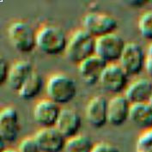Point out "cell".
Segmentation results:
<instances>
[{
    "instance_id": "obj_5",
    "label": "cell",
    "mask_w": 152,
    "mask_h": 152,
    "mask_svg": "<svg viewBox=\"0 0 152 152\" xmlns=\"http://www.w3.org/2000/svg\"><path fill=\"white\" fill-rule=\"evenodd\" d=\"M126 42L116 32L96 38V55L107 64L119 62Z\"/></svg>"
},
{
    "instance_id": "obj_15",
    "label": "cell",
    "mask_w": 152,
    "mask_h": 152,
    "mask_svg": "<svg viewBox=\"0 0 152 152\" xmlns=\"http://www.w3.org/2000/svg\"><path fill=\"white\" fill-rule=\"evenodd\" d=\"M107 64L96 54L81 62L78 64V71L83 82L87 85H95L99 83Z\"/></svg>"
},
{
    "instance_id": "obj_21",
    "label": "cell",
    "mask_w": 152,
    "mask_h": 152,
    "mask_svg": "<svg viewBox=\"0 0 152 152\" xmlns=\"http://www.w3.org/2000/svg\"><path fill=\"white\" fill-rule=\"evenodd\" d=\"M137 29L144 40L152 42V10L144 12L137 21Z\"/></svg>"
},
{
    "instance_id": "obj_2",
    "label": "cell",
    "mask_w": 152,
    "mask_h": 152,
    "mask_svg": "<svg viewBox=\"0 0 152 152\" xmlns=\"http://www.w3.org/2000/svg\"><path fill=\"white\" fill-rule=\"evenodd\" d=\"M96 40L83 28L73 32L68 39L65 55L69 61L79 64L83 60L96 54Z\"/></svg>"
},
{
    "instance_id": "obj_26",
    "label": "cell",
    "mask_w": 152,
    "mask_h": 152,
    "mask_svg": "<svg viewBox=\"0 0 152 152\" xmlns=\"http://www.w3.org/2000/svg\"><path fill=\"white\" fill-rule=\"evenodd\" d=\"M144 70L146 71L147 74L152 77V42L146 50V60Z\"/></svg>"
},
{
    "instance_id": "obj_6",
    "label": "cell",
    "mask_w": 152,
    "mask_h": 152,
    "mask_svg": "<svg viewBox=\"0 0 152 152\" xmlns=\"http://www.w3.org/2000/svg\"><path fill=\"white\" fill-rule=\"evenodd\" d=\"M145 60L146 52L144 48L136 41H131L126 42L118 64L129 77L137 76L144 70Z\"/></svg>"
},
{
    "instance_id": "obj_16",
    "label": "cell",
    "mask_w": 152,
    "mask_h": 152,
    "mask_svg": "<svg viewBox=\"0 0 152 152\" xmlns=\"http://www.w3.org/2000/svg\"><path fill=\"white\" fill-rule=\"evenodd\" d=\"M124 96L132 105L150 102L152 96V81L144 77L137 78L128 84Z\"/></svg>"
},
{
    "instance_id": "obj_13",
    "label": "cell",
    "mask_w": 152,
    "mask_h": 152,
    "mask_svg": "<svg viewBox=\"0 0 152 152\" xmlns=\"http://www.w3.org/2000/svg\"><path fill=\"white\" fill-rule=\"evenodd\" d=\"M132 104L124 95L113 96L108 100L107 123L113 126H120L129 120Z\"/></svg>"
},
{
    "instance_id": "obj_28",
    "label": "cell",
    "mask_w": 152,
    "mask_h": 152,
    "mask_svg": "<svg viewBox=\"0 0 152 152\" xmlns=\"http://www.w3.org/2000/svg\"><path fill=\"white\" fill-rule=\"evenodd\" d=\"M150 103H151V105L152 106V96H151V101H150Z\"/></svg>"
},
{
    "instance_id": "obj_8",
    "label": "cell",
    "mask_w": 152,
    "mask_h": 152,
    "mask_svg": "<svg viewBox=\"0 0 152 152\" xmlns=\"http://www.w3.org/2000/svg\"><path fill=\"white\" fill-rule=\"evenodd\" d=\"M129 76L119 64H108L102 74L99 83L109 94L121 95L128 86Z\"/></svg>"
},
{
    "instance_id": "obj_17",
    "label": "cell",
    "mask_w": 152,
    "mask_h": 152,
    "mask_svg": "<svg viewBox=\"0 0 152 152\" xmlns=\"http://www.w3.org/2000/svg\"><path fill=\"white\" fill-rule=\"evenodd\" d=\"M34 66L28 60H18L10 67L7 83L14 91H18L34 72Z\"/></svg>"
},
{
    "instance_id": "obj_7",
    "label": "cell",
    "mask_w": 152,
    "mask_h": 152,
    "mask_svg": "<svg viewBox=\"0 0 152 152\" xmlns=\"http://www.w3.org/2000/svg\"><path fill=\"white\" fill-rule=\"evenodd\" d=\"M117 28V20L109 14L89 12L83 18V28L95 38L114 33Z\"/></svg>"
},
{
    "instance_id": "obj_14",
    "label": "cell",
    "mask_w": 152,
    "mask_h": 152,
    "mask_svg": "<svg viewBox=\"0 0 152 152\" xmlns=\"http://www.w3.org/2000/svg\"><path fill=\"white\" fill-rule=\"evenodd\" d=\"M55 127L66 139L79 134L82 127L79 113L70 107L62 108Z\"/></svg>"
},
{
    "instance_id": "obj_3",
    "label": "cell",
    "mask_w": 152,
    "mask_h": 152,
    "mask_svg": "<svg viewBox=\"0 0 152 152\" xmlns=\"http://www.w3.org/2000/svg\"><path fill=\"white\" fill-rule=\"evenodd\" d=\"M77 91L76 82L65 73L52 75L46 83V93L48 99L58 105L71 102L77 95Z\"/></svg>"
},
{
    "instance_id": "obj_9",
    "label": "cell",
    "mask_w": 152,
    "mask_h": 152,
    "mask_svg": "<svg viewBox=\"0 0 152 152\" xmlns=\"http://www.w3.org/2000/svg\"><path fill=\"white\" fill-rule=\"evenodd\" d=\"M61 109L59 105L50 99H43L34 105L33 117L41 128L55 127Z\"/></svg>"
},
{
    "instance_id": "obj_19",
    "label": "cell",
    "mask_w": 152,
    "mask_h": 152,
    "mask_svg": "<svg viewBox=\"0 0 152 152\" xmlns=\"http://www.w3.org/2000/svg\"><path fill=\"white\" fill-rule=\"evenodd\" d=\"M43 85L44 82L42 77L37 72H34L17 91V94L23 100H33L40 95L43 88Z\"/></svg>"
},
{
    "instance_id": "obj_25",
    "label": "cell",
    "mask_w": 152,
    "mask_h": 152,
    "mask_svg": "<svg viewBox=\"0 0 152 152\" xmlns=\"http://www.w3.org/2000/svg\"><path fill=\"white\" fill-rule=\"evenodd\" d=\"M10 67V65H9L7 61L4 58H1V64H0V83H1V84L4 83H7Z\"/></svg>"
},
{
    "instance_id": "obj_18",
    "label": "cell",
    "mask_w": 152,
    "mask_h": 152,
    "mask_svg": "<svg viewBox=\"0 0 152 152\" xmlns=\"http://www.w3.org/2000/svg\"><path fill=\"white\" fill-rule=\"evenodd\" d=\"M129 120L137 128L143 131L152 129V106L151 103L132 105Z\"/></svg>"
},
{
    "instance_id": "obj_10",
    "label": "cell",
    "mask_w": 152,
    "mask_h": 152,
    "mask_svg": "<svg viewBox=\"0 0 152 152\" xmlns=\"http://www.w3.org/2000/svg\"><path fill=\"white\" fill-rule=\"evenodd\" d=\"M20 132L19 114L15 107H4L0 112V137L1 142L12 143Z\"/></svg>"
},
{
    "instance_id": "obj_23",
    "label": "cell",
    "mask_w": 152,
    "mask_h": 152,
    "mask_svg": "<svg viewBox=\"0 0 152 152\" xmlns=\"http://www.w3.org/2000/svg\"><path fill=\"white\" fill-rule=\"evenodd\" d=\"M16 150L18 152H41L34 137H27L23 138L19 143Z\"/></svg>"
},
{
    "instance_id": "obj_1",
    "label": "cell",
    "mask_w": 152,
    "mask_h": 152,
    "mask_svg": "<svg viewBox=\"0 0 152 152\" xmlns=\"http://www.w3.org/2000/svg\"><path fill=\"white\" fill-rule=\"evenodd\" d=\"M67 42L64 30L55 25L42 26L36 34V48L46 55L56 56L64 53Z\"/></svg>"
},
{
    "instance_id": "obj_24",
    "label": "cell",
    "mask_w": 152,
    "mask_h": 152,
    "mask_svg": "<svg viewBox=\"0 0 152 152\" xmlns=\"http://www.w3.org/2000/svg\"><path fill=\"white\" fill-rule=\"evenodd\" d=\"M92 152H120L119 148L108 142H99L95 144Z\"/></svg>"
},
{
    "instance_id": "obj_11",
    "label": "cell",
    "mask_w": 152,
    "mask_h": 152,
    "mask_svg": "<svg viewBox=\"0 0 152 152\" xmlns=\"http://www.w3.org/2000/svg\"><path fill=\"white\" fill-rule=\"evenodd\" d=\"M34 137L41 152L64 151L67 140L56 127L40 128Z\"/></svg>"
},
{
    "instance_id": "obj_20",
    "label": "cell",
    "mask_w": 152,
    "mask_h": 152,
    "mask_svg": "<svg viewBox=\"0 0 152 152\" xmlns=\"http://www.w3.org/2000/svg\"><path fill=\"white\" fill-rule=\"evenodd\" d=\"M95 144L87 135L77 134L66 140L64 152H92Z\"/></svg>"
},
{
    "instance_id": "obj_22",
    "label": "cell",
    "mask_w": 152,
    "mask_h": 152,
    "mask_svg": "<svg viewBox=\"0 0 152 152\" xmlns=\"http://www.w3.org/2000/svg\"><path fill=\"white\" fill-rule=\"evenodd\" d=\"M135 152H152V129L143 131L135 144Z\"/></svg>"
},
{
    "instance_id": "obj_4",
    "label": "cell",
    "mask_w": 152,
    "mask_h": 152,
    "mask_svg": "<svg viewBox=\"0 0 152 152\" xmlns=\"http://www.w3.org/2000/svg\"><path fill=\"white\" fill-rule=\"evenodd\" d=\"M37 31L27 22L17 20L10 24L7 34L10 44L17 52L31 53L36 48Z\"/></svg>"
},
{
    "instance_id": "obj_27",
    "label": "cell",
    "mask_w": 152,
    "mask_h": 152,
    "mask_svg": "<svg viewBox=\"0 0 152 152\" xmlns=\"http://www.w3.org/2000/svg\"><path fill=\"white\" fill-rule=\"evenodd\" d=\"M1 152H18V151L15 150V149H4Z\"/></svg>"
},
{
    "instance_id": "obj_12",
    "label": "cell",
    "mask_w": 152,
    "mask_h": 152,
    "mask_svg": "<svg viewBox=\"0 0 152 152\" xmlns=\"http://www.w3.org/2000/svg\"><path fill=\"white\" fill-rule=\"evenodd\" d=\"M107 107L108 101L103 96H94L88 101L85 116L92 127L102 128L107 123Z\"/></svg>"
}]
</instances>
